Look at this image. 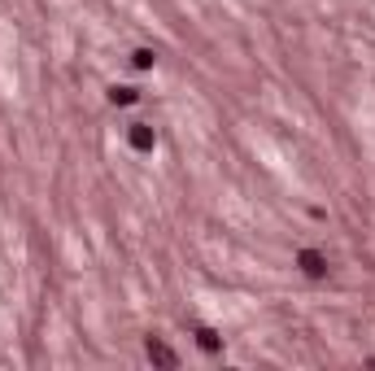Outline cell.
Returning <instances> with one entry per match:
<instances>
[{
    "label": "cell",
    "instance_id": "6da1fadb",
    "mask_svg": "<svg viewBox=\"0 0 375 371\" xmlns=\"http://www.w3.org/2000/svg\"><path fill=\"white\" fill-rule=\"evenodd\" d=\"M297 267L305 271L310 280H323V276H328V258H323L319 249H301V253H297Z\"/></svg>",
    "mask_w": 375,
    "mask_h": 371
},
{
    "label": "cell",
    "instance_id": "7a4b0ae2",
    "mask_svg": "<svg viewBox=\"0 0 375 371\" xmlns=\"http://www.w3.org/2000/svg\"><path fill=\"white\" fill-rule=\"evenodd\" d=\"M127 140H131V149H140V153H149L153 144H157V132H153L149 123H131V127H127Z\"/></svg>",
    "mask_w": 375,
    "mask_h": 371
},
{
    "label": "cell",
    "instance_id": "3957f363",
    "mask_svg": "<svg viewBox=\"0 0 375 371\" xmlns=\"http://www.w3.org/2000/svg\"><path fill=\"white\" fill-rule=\"evenodd\" d=\"M144 349H149L153 363H161V367H179V354H175L166 341H157V336H149V345H144Z\"/></svg>",
    "mask_w": 375,
    "mask_h": 371
},
{
    "label": "cell",
    "instance_id": "277c9868",
    "mask_svg": "<svg viewBox=\"0 0 375 371\" xmlns=\"http://www.w3.org/2000/svg\"><path fill=\"white\" fill-rule=\"evenodd\" d=\"M197 345H201L205 354H218V349H223V336H218L214 328H197Z\"/></svg>",
    "mask_w": 375,
    "mask_h": 371
},
{
    "label": "cell",
    "instance_id": "5b68a950",
    "mask_svg": "<svg viewBox=\"0 0 375 371\" xmlns=\"http://www.w3.org/2000/svg\"><path fill=\"white\" fill-rule=\"evenodd\" d=\"M109 101L113 105H136L140 101V88H109Z\"/></svg>",
    "mask_w": 375,
    "mask_h": 371
},
{
    "label": "cell",
    "instance_id": "8992f818",
    "mask_svg": "<svg viewBox=\"0 0 375 371\" xmlns=\"http://www.w3.org/2000/svg\"><path fill=\"white\" fill-rule=\"evenodd\" d=\"M153 61H157V53H153V48H136V53H131V66H136V70H149Z\"/></svg>",
    "mask_w": 375,
    "mask_h": 371
}]
</instances>
